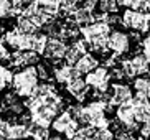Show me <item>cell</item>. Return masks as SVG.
Returning a JSON list of instances; mask_svg holds the SVG:
<instances>
[{"label":"cell","instance_id":"5bb4252c","mask_svg":"<svg viewBox=\"0 0 150 140\" xmlns=\"http://www.w3.org/2000/svg\"><path fill=\"white\" fill-rule=\"evenodd\" d=\"M132 63V68L135 71L137 76H144V74H150V59L144 54V53H135L132 58H129Z\"/></svg>","mask_w":150,"mask_h":140},{"label":"cell","instance_id":"ac0fdd59","mask_svg":"<svg viewBox=\"0 0 150 140\" xmlns=\"http://www.w3.org/2000/svg\"><path fill=\"white\" fill-rule=\"evenodd\" d=\"M48 38H50V36L46 35L45 31H36V33H33V43H31V49L43 56L45 48H46V43H48Z\"/></svg>","mask_w":150,"mask_h":140},{"label":"cell","instance_id":"1f68e13d","mask_svg":"<svg viewBox=\"0 0 150 140\" xmlns=\"http://www.w3.org/2000/svg\"><path fill=\"white\" fill-rule=\"evenodd\" d=\"M147 12H149V15H150V2H149V7H147Z\"/></svg>","mask_w":150,"mask_h":140},{"label":"cell","instance_id":"277c9868","mask_svg":"<svg viewBox=\"0 0 150 140\" xmlns=\"http://www.w3.org/2000/svg\"><path fill=\"white\" fill-rule=\"evenodd\" d=\"M86 83L88 86L94 91V94H106L110 89V83H112V76H110V68L104 66H97L96 69L86 74Z\"/></svg>","mask_w":150,"mask_h":140},{"label":"cell","instance_id":"e575fe53","mask_svg":"<svg viewBox=\"0 0 150 140\" xmlns=\"http://www.w3.org/2000/svg\"><path fill=\"white\" fill-rule=\"evenodd\" d=\"M94 140H97V139H94Z\"/></svg>","mask_w":150,"mask_h":140},{"label":"cell","instance_id":"7a4b0ae2","mask_svg":"<svg viewBox=\"0 0 150 140\" xmlns=\"http://www.w3.org/2000/svg\"><path fill=\"white\" fill-rule=\"evenodd\" d=\"M135 41L139 46H140V33H127L124 30H112L109 35V51L115 56H124L130 53L132 49V45Z\"/></svg>","mask_w":150,"mask_h":140},{"label":"cell","instance_id":"30bf717a","mask_svg":"<svg viewBox=\"0 0 150 140\" xmlns=\"http://www.w3.org/2000/svg\"><path fill=\"white\" fill-rule=\"evenodd\" d=\"M88 51H89V48H88L86 40L84 38L74 40V41H71V43L68 45V51H66V54H64V63L74 66Z\"/></svg>","mask_w":150,"mask_h":140},{"label":"cell","instance_id":"7c38bea8","mask_svg":"<svg viewBox=\"0 0 150 140\" xmlns=\"http://www.w3.org/2000/svg\"><path fill=\"white\" fill-rule=\"evenodd\" d=\"M76 76H81V73L76 69V66L66 64V63H58V64L54 66V71H53L54 83H58V84H66L69 79L76 78Z\"/></svg>","mask_w":150,"mask_h":140},{"label":"cell","instance_id":"6da1fadb","mask_svg":"<svg viewBox=\"0 0 150 140\" xmlns=\"http://www.w3.org/2000/svg\"><path fill=\"white\" fill-rule=\"evenodd\" d=\"M41 79L38 76L36 66H25L15 71L12 79V91H15L20 97H30L33 96L36 86Z\"/></svg>","mask_w":150,"mask_h":140},{"label":"cell","instance_id":"ffe728a7","mask_svg":"<svg viewBox=\"0 0 150 140\" xmlns=\"http://www.w3.org/2000/svg\"><path fill=\"white\" fill-rule=\"evenodd\" d=\"M119 7V0H97V10H99V13H104V15L117 13Z\"/></svg>","mask_w":150,"mask_h":140},{"label":"cell","instance_id":"8992f818","mask_svg":"<svg viewBox=\"0 0 150 140\" xmlns=\"http://www.w3.org/2000/svg\"><path fill=\"white\" fill-rule=\"evenodd\" d=\"M51 129H53L54 132H58V134H63L66 139L71 140V137L74 135L76 132H78V129H79V122L69 114V110L64 109L63 112H59V114L53 119Z\"/></svg>","mask_w":150,"mask_h":140},{"label":"cell","instance_id":"ba28073f","mask_svg":"<svg viewBox=\"0 0 150 140\" xmlns=\"http://www.w3.org/2000/svg\"><path fill=\"white\" fill-rule=\"evenodd\" d=\"M4 40L7 46H8L12 51H17V49H31V43H33V33L27 35V33H22L17 26L12 28V30H7L4 33Z\"/></svg>","mask_w":150,"mask_h":140},{"label":"cell","instance_id":"836d02e7","mask_svg":"<svg viewBox=\"0 0 150 140\" xmlns=\"http://www.w3.org/2000/svg\"><path fill=\"white\" fill-rule=\"evenodd\" d=\"M27 140H31V139H30V137H28V139H27Z\"/></svg>","mask_w":150,"mask_h":140},{"label":"cell","instance_id":"484cf974","mask_svg":"<svg viewBox=\"0 0 150 140\" xmlns=\"http://www.w3.org/2000/svg\"><path fill=\"white\" fill-rule=\"evenodd\" d=\"M114 137H115L114 130L110 127H106V129H97L94 139H97V140H114Z\"/></svg>","mask_w":150,"mask_h":140},{"label":"cell","instance_id":"44dd1931","mask_svg":"<svg viewBox=\"0 0 150 140\" xmlns=\"http://www.w3.org/2000/svg\"><path fill=\"white\" fill-rule=\"evenodd\" d=\"M97 129L93 125H79L78 132L71 137V140H94Z\"/></svg>","mask_w":150,"mask_h":140},{"label":"cell","instance_id":"83f0119b","mask_svg":"<svg viewBox=\"0 0 150 140\" xmlns=\"http://www.w3.org/2000/svg\"><path fill=\"white\" fill-rule=\"evenodd\" d=\"M140 49H142V53L145 54L147 58L150 59V30L145 33V36L142 38V41H140Z\"/></svg>","mask_w":150,"mask_h":140},{"label":"cell","instance_id":"9c48e42d","mask_svg":"<svg viewBox=\"0 0 150 140\" xmlns=\"http://www.w3.org/2000/svg\"><path fill=\"white\" fill-rule=\"evenodd\" d=\"M134 88L127 83H122V81H114L110 84L109 89V102L112 105H119L122 102L132 101L134 97Z\"/></svg>","mask_w":150,"mask_h":140},{"label":"cell","instance_id":"9a60e30c","mask_svg":"<svg viewBox=\"0 0 150 140\" xmlns=\"http://www.w3.org/2000/svg\"><path fill=\"white\" fill-rule=\"evenodd\" d=\"M74 66H76V69L79 71L81 74L86 76L88 73H91L93 69H96L97 66H99V59H97V58L94 56L91 51H88V53H86V54H84V56L79 59V61L76 63Z\"/></svg>","mask_w":150,"mask_h":140},{"label":"cell","instance_id":"5b68a950","mask_svg":"<svg viewBox=\"0 0 150 140\" xmlns=\"http://www.w3.org/2000/svg\"><path fill=\"white\" fill-rule=\"evenodd\" d=\"M115 120H117L124 129L130 130L132 134L139 132L140 124L137 120L135 107H134L132 101H127V102H122V104L115 105Z\"/></svg>","mask_w":150,"mask_h":140},{"label":"cell","instance_id":"cb8c5ba5","mask_svg":"<svg viewBox=\"0 0 150 140\" xmlns=\"http://www.w3.org/2000/svg\"><path fill=\"white\" fill-rule=\"evenodd\" d=\"M15 17L13 15V2L12 0H0V20Z\"/></svg>","mask_w":150,"mask_h":140},{"label":"cell","instance_id":"4fadbf2b","mask_svg":"<svg viewBox=\"0 0 150 140\" xmlns=\"http://www.w3.org/2000/svg\"><path fill=\"white\" fill-rule=\"evenodd\" d=\"M68 20H71L73 23H76V25L81 28V26L94 22V20H96V13H94L93 10H89V8H86V7L81 5V7H76V10L68 17Z\"/></svg>","mask_w":150,"mask_h":140},{"label":"cell","instance_id":"d6a6232c","mask_svg":"<svg viewBox=\"0 0 150 140\" xmlns=\"http://www.w3.org/2000/svg\"><path fill=\"white\" fill-rule=\"evenodd\" d=\"M76 2H78V4H83V2H84V0H76Z\"/></svg>","mask_w":150,"mask_h":140},{"label":"cell","instance_id":"e0dca14e","mask_svg":"<svg viewBox=\"0 0 150 140\" xmlns=\"http://www.w3.org/2000/svg\"><path fill=\"white\" fill-rule=\"evenodd\" d=\"M15 26H17V28L22 31V33H27V35L36 33V31L40 30V28H38L35 23L31 22V18L27 17V15H23V13L17 17V23H15Z\"/></svg>","mask_w":150,"mask_h":140},{"label":"cell","instance_id":"3957f363","mask_svg":"<svg viewBox=\"0 0 150 140\" xmlns=\"http://www.w3.org/2000/svg\"><path fill=\"white\" fill-rule=\"evenodd\" d=\"M120 25L134 33L145 35L150 30V15L147 10L125 8L120 15Z\"/></svg>","mask_w":150,"mask_h":140},{"label":"cell","instance_id":"f546056e","mask_svg":"<svg viewBox=\"0 0 150 140\" xmlns=\"http://www.w3.org/2000/svg\"><path fill=\"white\" fill-rule=\"evenodd\" d=\"M50 140H69V139H66V137L63 135V134H58V132H56L54 135L50 137Z\"/></svg>","mask_w":150,"mask_h":140},{"label":"cell","instance_id":"52a82bcc","mask_svg":"<svg viewBox=\"0 0 150 140\" xmlns=\"http://www.w3.org/2000/svg\"><path fill=\"white\" fill-rule=\"evenodd\" d=\"M66 51H68V43L64 40L59 38V36H50L43 56L53 66H56L58 63H61V59H64Z\"/></svg>","mask_w":150,"mask_h":140},{"label":"cell","instance_id":"d4e9b609","mask_svg":"<svg viewBox=\"0 0 150 140\" xmlns=\"http://www.w3.org/2000/svg\"><path fill=\"white\" fill-rule=\"evenodd\" d=\"M150 0H119V4L125 8H135V10H147Z\"/></svg>","mask_w":150,"mask_h":140},{"label":"cell","instance_id":"7402d4cb","mask_svg":"<svg viewBox=\"0 0 150 140\" xmlns=\"http://www.w3.org/2000/svg\"><path fill=\"white\" fill-rule=\"evenodd\" d=\"M132 88L135 92H142V94H147L150 96V76L144 74V76H137L134 79Z\"/></svg>","mask_w":150,"mask_h":140},{"label":"cell","instance_id":"4dcf8cb0","mask_svg":"<svg viewBox=\"0 0 150 140\" xmlns=\"http://www.w3.org/2000/svg\"><path fill=\"white\" fill-rule=\"evenodd\" d=\"M50 2H54V4H61L63 0H50Z\"/></svg>","mask_w":150,"mask_h":140},{"label":"cell","instance_id":"603a6c76","mask_svg":"<svg viewBox=\"0 0 150 140\" xmlns=\"http://www.w3.org/2000/svg\"><path fill=\"white\" fill-rule=\"evenodd\" d=\"M13 71L12 68H7V66L0 64V92L4 91L8 84H12V79H13Z\"/></svg>","mask_w":150,"mask_h":140},{"label":"cell","instance_id":"d6986e66","mask_svg":"<svg viewBox=\"0 0 150 140\" xmlns=\"http://www.w3.org/2000/svg\"><path fill=\"white\" fill-rule=\"evenodd\" d=\"M50 127H43L38 124H30V139L31 140H50Z\"/></svg>","mask_w":150,"mask_h":140},{"label":"cell","instance_id":"f1b7e54d","mask_svg":"<svg viewBox=\"0 0 150 140\" xmlns=\"http://www.w3.org/2000/svg\"><path fill=\"white\" fill-rule=\"evenodd\" d=\"M10 56V51H8V46L5 43L4 36L0 35V61H5V59H8Z\"/></svg>","mask_w":150,"mask_h":140},{"label":"cell","instance_id":"2e32d148","mask_svg":"<svg viewBox=\"0 0 150 140\" xmlns=\"http://www.w3.org/2000/svg\"><path fill=\"white\" fill-rule=\"evenodd\" d=\"M28 137H30V125L20 122V120L12 124L8 140H27Z\"/></svg>","mask_w":150,"mask_h":140},{"label":"cell","instance_id":"4316f807","mask_svg":"<svg viewBox=\"0 0 150 140\" xmlns=\"http://www.w3.org/2000/svg\"><path fill=\"white\" fill-rule=\"evenodd\" d=\"M13 2V15L18 17V15H22L23 10L27 8V5L30 4L31 0H12Z\"/></svg>","mask_w":150,"mask_h":140},{"label":"cell","instance_id":"8fae6325","mask_svg":"<svg viewBox=\"0 0 150 140\" xmlns=\"http://www.w3.org/2000/svg\"><path fill=\"white\" fill-rule=\"evenodd\" d=\"M64 86H66V92L78 102H83L89 94V86L86 83V79H83L81 76H76V78L69 79Z\"/></svg>","mask_w":150,"mask_h":140}]
</instances>
